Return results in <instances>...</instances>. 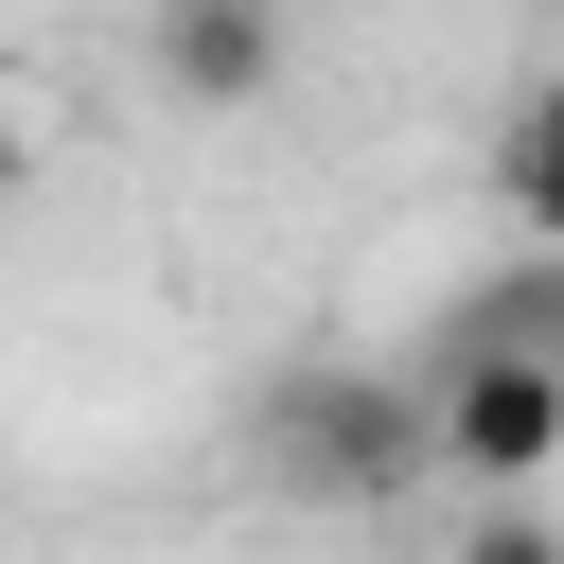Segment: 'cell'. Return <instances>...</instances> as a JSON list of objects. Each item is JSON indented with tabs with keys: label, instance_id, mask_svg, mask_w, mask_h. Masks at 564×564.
<instances>
[{
	"label": "cell",
	"instance_id": "6da1fadb",
	"mask_svg": "<svg viewBox=\"0 0 564 564\" xmlns=\"http://www.w3.org/2000/svg\"><path fill=\"white\" fill-rule=\"evenodd\" d=\"M264 476H282L300 511L423 494V476H441V441H423V370H352V352L282 370V388H264Z\"/></svg>",
	"mask_w": 564,
	"mask_h": 564
},
{
	"label": "cell",
	"instance_id": "7a4b0ae2",
	"mask_svg": "<svg viewBox=\"0 0 564 564\" xmlns=\"http://www.w3.org/2000/svg\"><path fill=\"white\" fill-rule=\"evenodd\" d=\"M423 441H441V476H476V511H546L564 494V370L511 335H458L423 388Z\"/></svg>",
	"mask_w": 564,
	"mask_h": 564
},
{
	"label": "cell",
	"instance_id": "3957f363",
	"mask_svg": "<svg viewBox=\"0 0 564 564\" xmlns=\"http://www.w3.org/2000/svg\"><path fill=\"white\" fill-rule=\"evenodd\" d=\"M300 70V18L282 0H159L141 18V88L159 106H264Z\"/></svg>",
	"mask_w": 564,
	"mask_h": 564
},
{
	"label": "cell",
	"instance_id": "277c9868",
	"mask_svg": "<svg viewBox=\"0 0 564 564\" xmlns=\"http://www.w3.org/2000/svg\"><path fill=\"white\" fill-rule=\"evenodd\" d=\"M494 194H511L529 264H564V70H546V88H511V123H494Z\"/></svg>",
	"mask_w": 564,
	"mask_h": 564
},
{
	"label": "cell",
	"instance_id": "5b68a950",
	"mask_svg": "<svg viewBox=\"0 0 564 564\" xmlns=\"http://www.w3.org/2000/svg\"><path fill=\"white\" fill-rule=\"evenodd\" d=\"M458 335H511V352H546V370H564V264H511V282H494Z\"/></svg>",
	"mask_w": 564,
	"mask_h": 564
},
{
	"label": "cell",
	"instance_id": "8992f818",
	"mask_svg": "<svg viewBox=\"0 0 564 564\" xmlns=\"http://www.w3.org/2000/svg\"><path fill=\"white\" fill-rule=\"evenodd\" d=\"M441 564H564V494H546V511H458Z\"/></svg>",
	"mask_w": 564,
	"mask_h": 564
},
{
	"label": "cell",
	"instance_id": "52a82bcc",
	"mask_svg": "<svg viewBox=\"0 0 564 564\" xmlns=\"http://www.w3.org/2000/svg\"><path fill=\"white\" fill-rule=\"evenodd\" d=\"M18 176H35V106L0 88V194H18Z\"/></svg>",
	"mask_w": 564,
	"mask_h": 564
}]
</instances>
